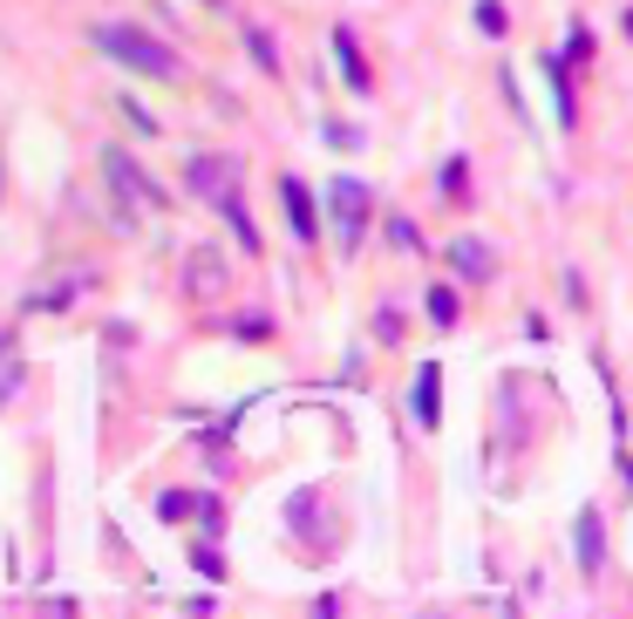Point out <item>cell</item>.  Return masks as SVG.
<instances>
[{
    "label": "cell",
    "instance_id": "6da1fadb",
    "mask_svg": "<svg viewBox=\"0 0 633 619\" xmlns=\"http://www.w3.org/2000/svg\"><path fill=\"white\" fill-rule=\"evenodd\" d=\"M96 48H103L109 62L150 75V83H178V75H184V62L157 42V34H143V28H130V21H103V28H96Z\"/></svg>",
    "mask_w": 633,
    "mask_h": 619
},
{
    "label": "cell",
    "instance_id": "7a4b0ae2",
    "mask_svg": "<svg viewBox=\"0 0 633 619\" xmlns=\"http://www.w3.org/2000/svg\"><path fill=\"white\" fill-rule=\"evenodd\" d=\"M103 177H109V191H116V205H124V231H137V211L130 205H164V184H150L124 150H103Z\"/></svg>",
    "mask_w": 633,
    "mask_h": 619
},
{
    "label": "cell",
    "instance_id": "3957f363",
    "mask_svg": "<svg viewBox=\"0 0 633 619\" xmlns=\"http://www.w3.org/2000/svg\"><path fill=\"white\" fill-rule=\"evenodd\" d=\"M328 211H334V231H341V252H354V246H362V231H368V184L362 177H334Z\"/></svg>",
    "mask_w": 633,
    "mask_h": 619
},
{
    "label": "cell",
    "instance_id": "277c9868",
    "mask_svg": "<svg viewBox=\"0 0 633 619\" xmlns=\"http://www.w3.org/2000/svg\"><path fill=\"white\" fill-rule=\"evenodd\" d=\"M232 177H239V171H232V158H218V150H197V158L184 164V184L197 191V198H225V191H232Z\"/></svg>",
    "mask_w": 633,
    "mask_h": 619
},
{
    "label": "cell",
    "instance_id": "5b68a950",
    "mask_svg": "<svg viewBox=\"0 0 633 619\" xmlns=\"http://www.w3.org/2000/svg\"><path fill=\"white\" fill-rule=\"evenodd\" d=\"M572 545H579V572H586V578L607 572V524H600V511H592V504L572 518Z\"/></svg>",
    "mask_w": 633,
    "mask_h": 619
},
{
    "label": "cell",
    "instance_id": "8992f818",
    "mask_svg": "<svg viewBox=\"0 0 633 619\" xmlns=\"http://www.w3.org/2000/svg\"><path fill=\"white\" fill-rule=\"evenodd\" d=\"M280 205H287V225H293V239H300V246L321 239V225H313V198H307V184H300V177H280Z\"/></svg>",
    "mask_w": 633,
    "mask_h": 619
},
{
    "label": "cell",
    "instance_id": "52a82bcc",
    "mask_svg": "<svg viewBox=\"0 0 633 619\" xmlns=\"http://www.w3.org/2000/svg\"><path fill=\"white\" fill-rule=\"evenodd\" d=\"M450 265H457L470 286H484V280H491V246H484V239H457V246H450Z\"/></svg>",
    "mask_w": 633,
    "mask_h": 619
},
{
    "label": "cell",
    "instance_id": "ba28073f",
    "mask_svg": "<svg viewBox=\"0 0 633 619\" xmlns=\"http://www.w3.org/2000/svg\"><path fill=\"white\" fill-rule=\"evenodd\" d=\"M437 415H443L437 409V368H422L416 374V422H422V430H437Z\"/></svg>",
    "mask_w": 633,
    "mask_h": 619
},
{
    "label": "cell",
    "instance_id": "9c48e42d",
    "mask_svg": "<svg viewBox=\"0 0 633 619\" xmlns=\"http://www.w3.org/2000/svg\"><path fill=\"white\" fill-rule=\"evenodd\" d=\"M334 55H341V68H347V83L368 89V68H362V55H354V34H347V28H334Z\"/></svg>",
    "mask_w": 633,
    "mask_h": 619
},
{
    "label": "cell",
    "instance_id": "30bf717a",
    "mask_svg": "<svg viewBox=\"0 0 633 619\" xmlns=\"http://www.w3.org/2000/svg\"><path fill=\"white\" fill-rule=\"evenodd\" d=\"M545 83H551V96H559V123H572V89H566V62L559 55L545 62Z\"/></svg>",
    "mask_w": 633,
    "mask_h": 619
},
{
    "label": "cell",
    "instance_id": "8fae6325",
    "mask_svg": "<svg viewBox=\"0 0 633 619\" xmlns=\"http://www.w3.org/2000/svg\"><path fill=\"white\" fill-rule=\"evenodd\" d=\"M429 321L457 327V293H450V286H437V293H429Z\"/></svg>",
    "mask_w": 633,
    "mask_h": 619
},
{
    "label": "cell",
    "instance_id": "7c38bea8",
    "mask_svg": "<svg viewBox=\"0 0 633 619\" xmlns=\"http://www.w3.org/2000/svg\"><path fill=\"white\" fill-rule=\"evenodd\" d=\"M246 48H253V62H259L266 75H272V68H280V55H272V42H266V34H259V28H246Z\"/></svg>",
    "mask_w": 633,
    "mask_h": 619
},
{
    "label": "cell",
    "instance_id": "4fadbf2b",
    "mask_svg": "<svg viewBox=\"0 0 633 619\" xmlns=\"http://www.w3.org/2000/svg\"><path fill=\"white\" fill-rule=\"evenodd\" d=\"M191 280H197V293H212V280H218V259H212V252H197V259H191Z\"/></svg>",
    "mask_w": 633,
    "mask_h": 619
},
{
    "label": "cell",
    "instance_id": "5bb4252c",
    "mask_svg": "<svg viewBox=\"0 0 633 619\" xmlns=\"http://www.w3.org/2000/svg\"><path fill=\"white\" fill-rule=\"evenodd\" d=\"M478 28L484 34H504V8H497V0H478Z\"/></svg>",
    "mask_w": 633,
    "mask_h": 619
},
{
    "label": "cell",
    "instance_id": "9a60e30c",
    "mask_svg": "<svg viewBox=\"0 0 633 619\" xmlns=\"http://www.w3.org/2000/svg\"><path fill=\"white\" fill-rule=\"evenodd\" d=\"M463 171H470L463 158H450V164H443V198H463Z\"/></svg>",
    "mask_w": 633,
    "mask_h": 619
},
{
    "label": "cell",
    "instance_id": "2e32d148",
    "mask_svg": "<svg viewBox=\"0 0 633 619\" xmlns=\"http://www.w3.org/2000/svg\"><path fill=\"white\" fill-rule=\"evenodd\" d=\"M375 334L395 340V334H403V314H395V306H375Z\"/></svg>",
    "mask_w": 633,
    "mask_h": 619
},
{
    "label": "cell",
    "instance_id": "e0dca14e",
    "mask_svg": "<svg viewBox=\"0 0 633 619\" xmlns=\"http://www.w3.org/2000/svg\"><path fill=\"white\" fill-rule=\"evenodd\" d=\"M388 239H395V246H403V252H416V246H422V239H416V225H409V218H395V225H388Z\"/></svg>",
    "mask_w": 633,
    "mask_h": 619
},
{
    "label": "cell",
    "instance_id": "ac0fdd59",
    "mask_svg": "<svg viewBox=\"0 0 633 619\" xmlns=\"http://www.w3.org/2000/svg\"><path fill=\"white\" fill-rule=\"evenodd\" d=\"M191 565H197V572H205V578H218V572H225V565H218V552H212V545H197V552H191Z\"/></svg>",
    "mask_w": 633,
    "mask_h": 619
}]
</instances>
